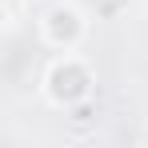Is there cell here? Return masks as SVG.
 <instances>
[{
    "mask_svg": "<svg viewBox=\"0 0 148 148\" xmlns=\"http://www.w3.org/2000/svg\"><path fill=\"white\" fill-rule=\"evenodd\" d=\"M92 84H96V76L88 68V60L76 56V52H60L48 68H44V80H40L48 104H56V108H76V104H84V100L92 96Z\"/></svg>",
    "mask_w": 148,
    "mask_h": 148,
    "instance_id": "cell-1",
    "label": "cell"
},
{
    "mask_svg": "<svg viewBox=\"0 0 148 148\" xmlns=\"http://www.w3.org/2000/svg\"><path fill=\"white\" fill-rule=\"evenodd\" d=\"M84 36H88V16L76 4H52L40 20V40L56 52H76Z\"/></svg>",
    "mask_w": 148,
    "mask_h": 148,
    "instance_id": "cell-2",
    "label": "cell"
}]
</instances>
